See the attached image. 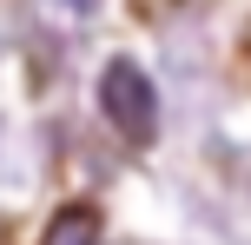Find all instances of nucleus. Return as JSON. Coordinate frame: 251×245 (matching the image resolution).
<instances>
[{
  "label": "nucleus",
  "mask_w": 251,
  "mask_h": 245,
  "mask_svg": "<svg viewBox=\"0 0 251 245\" xmlns=\"http://www.w3.org/2000/svg\"><path fill=\"white\" fill-rule=\"evenodd\" d=\"M100 239H106V225L93 206H60L47 219V232H40V245H100Z\"/></svg>",
  "instance_id": "obj_2"
},
{
  "label": "nucleus",
  "mask_w": 251,
  "mask_h": 245,
  "mask_svg": "<svg viewBox=\"0 0 251 245\" xmlns=\"http://www.w3.org/2000/svg\"><path fill=\"white\" fill-rule=\"evenodd\" d=\"M100 113H106V126H113L126 146H152L159 139V93H152V80L139 73L132 60H106V73H100Z\"/></svg>",
  "instance_id": "obj_1"
},
{
  "label": "nucleus",
  "mask_w": 251,
  "mask_h": 245,
  "mask_svg": "<svg viewBox=\"0 0 251 245\" xmlns=\"http://www.w3.org/2000/svg\"><path fill=\"white\" fill-rule=\"evenodd\" d=\"M73 7H93V0H73Z\"/></svg>",
  "instance_id": "obj_3"
}]
</instances>
